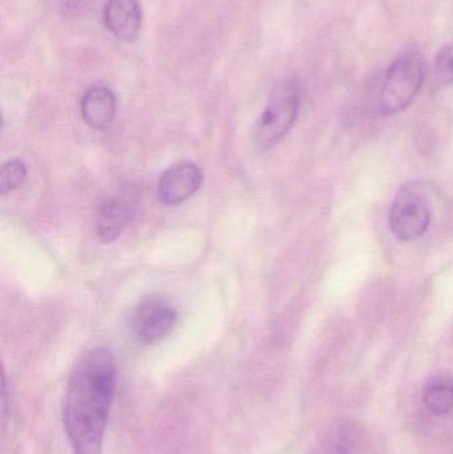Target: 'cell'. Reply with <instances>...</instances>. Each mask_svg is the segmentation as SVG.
I'll use <instances>...</instances> for the list:
<instances>
[{"mask_svg":"<svg viewBox=\"0 0 453 454\" xmlns=\"http://www.w3.org/2000/svg\"><path fill=\"white\" fill-rule=\"evenodd\" d=\"M116 383V360L105 347L90 349L74 365L61 410L72 453H103Z\"/></svg>","mask_w":453,"mask_h":454,"instance_id":"1","label":"cell"},{"mask_svg":"<svg viewBox=\"0 0 453 454\" xmlns=\"http://www.w3.org/2000/svg\"><path fill=\"white\" fill-rule=\"evenodd\" d=\"M423 404L433 416H447L453 411V379L449 375H435L423 389Z\"/></svg>","mask_w":453,"mask_h":454,"instance_id":"10","label":"cell"},{"mask_svg":"<svg viewBox=\"0 0 453 454\" xmlns=\"http://www.w3.org/2000/svg\"><path fill=\"white\" fill-rule=\"evenodd\" d=\"M104 26L121 42L137 39L143 24L140 0H106L103 11Z\"/></svg>","mask_w":453,"mask_h":454,"instance_id":"7","label":"cell"},{"mask_svg":"<svg viewBox=\"0 0 453 454\" xmlns=\"http://www.w3.org/2000/svg\"><path fill=\"white\" fill-rule=\"evenodd\" d=\"M202 185V172L193 162L173 165L159 181V200L168 207H177L188 201Z\"/></svg>","mask_w":453,"mask_h":454,"instance_id":"6","label":"cell"},{"mask_svg":"<svg viewBox=\"0 0 453 454\" xmlns=\"http://www.w3.org/2000/svg\"><path fill=\"white\" fill-rule=\"evenodd\" d=\"M433 74L436 82L441 87L453 85V40L444 45L436 55Z\"/></svg>","mask_w":453,"mask_h":454,"instance_id":"12","label":"cell"},{"mask_svg":"<svg viewBox=\"0 0 453 454\" xmlns=\"http://www.w3.org/2000/svg\"><path fill=\"white\" fill-rule=\"evenodd\" d=\"M426 63L419 51L406 50L396 56L387 69L379 96L383 116H394L406 111L422 90Z\"/></svg>","mask_w":453,"mask_h":454,"instance_id":"2","label":"cell"},{"mask_svg":"<svg viewBox=\"0 0 453 454\" xmlns=\"http://www.w3.org/2000/svg\"><path fill=\"white\" fill-rule=\"evenodd\" d=\"M177 323V311L175 307L160 298L149 296L136 304L130 311L129 327L133 335L143 341L152 344L167 338Z\"/></svg>","mask_w":453,"mask_h":454,"instance_id":"5","label":"cell"},{"mask_svg":"<svg viewBox=\"0 0 453 454\" xmlns=\"http://www.w3.org/2000/svg\"><path fill=\"white\" fill-rule=\"evenodd\" d=\"M27 177V167L20 160H11L3 165L0 172V193L3 196L23 185Z\"/></svg>","mask_w":453,"mask_h":454,"instance_id":"11","label":"cell"},{"mask_svg":"<svg viewBox=\"0 0 453 454\" xmlns=\"http://www.w3.org/2000/svg\"><path fill=\"white\" fill-rule=\"evenodd\" d=\"M82 119L93 129H105L116 116V96L111 88L98 85L84 93L80 104Z\"/></svg>","mask_w":453,"mask_h":454,"instance_id":"8","label":"cell"},{"mask_svg":"<svg viewBox=\"0 0 453 454\" xmlns=\"http://www.w3.org/2000/svg\"><path fill=\"white\" fill-rule=\"evenodd\" d=\"M311 454H316V453H311Z\"/></svg>","mask_w":453,"mask_h":454,"instance_id":"14","label":"cell"},{"mask_svg":"<svg viewBox=\"0 0 453 454\" xmlns=\"http://www.w3.org/2000/svg\"><path fill=\"white\" fill-rule=\"evenodd\" d=\"M85 0H60L61 10L66 15H76L84 7Z\"/></svg>","mask_w":453,"mask_h":454,"instance_id":"13","label":"cell"},{"mask_svg":"<svg viewBox=\"0 0 453 454\" xmlns=\"http://www.w3.org/2000/svg\"><path fill=\"white\" fill-rule=\"evenodd\" d=\"M132 207L122 197L105 200L98 210V235L103 242H113L129 223Z\"/></svg>","mask_w":453,"mask_h":454,"instance_id":"9","label":"cell"},{"mask_svg":"<svg viewBox=\"0 0 453 454\" xmlns=\"http://www.w3.org/2000/svg\"><path fill=\"white\" fill-rule=\"evenodd\" d=\"M431 223V210L415 186L399 191L390 212V227L399 240L410 242L422 237Z\"/></svg>","mask_w":453,"mask_h":454,"instance_id":"4","label":"cell"},{"mask_svg":"<svg viewBox=\"0 0 453 454\" xmlns=\"http://www.w3.org/2000/svg\"><path fill=\"white\" fill-rule=\"evenodd\" d=\"M300 104L297 80H284L274 88L255 128V141L261 149L273 148L286 137L297 120Z\"/></svg>","mask_w":453,"mask_h":454,"instance_id":"3","label":"cell"}]
</instances>
